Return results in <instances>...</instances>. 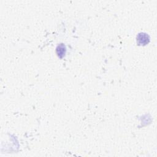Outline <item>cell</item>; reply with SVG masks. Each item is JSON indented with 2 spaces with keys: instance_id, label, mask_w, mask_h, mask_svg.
I'll use <instances>...</instances> for the list:
<instances>
[{
  "instance_id": "2",
  "label": "cell",
  "mask_w": 157,
  "mask_h": 157,
  "mask_svg": "<svg viewBox=\"0 0 157 157\" xmlns=\"http://www.w3.org/2000/svg\"><path fill=\"white\" fill-rule=\"evenodd\" d=\"M66 52V46L64 44H59L56 48V53L59 58H62L64 56Z\"/></svg>"
},
{
  "instance_id": "1",
  "label": "cell",
  "mask_w": 157,
  "mask_h": 157,
  "mask_svg": "<svg viewBox=\"0 0 157 157\" xmlns=\"http://www.w3.org/2000/svg\"><path fill=\"white\" fill-rule=\"evenodd\" d=\"M137 43L140 45H145L150 42L149 36L145 33H140L136 37Z\"/></svg>"
}]
</instances>
